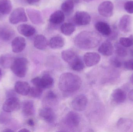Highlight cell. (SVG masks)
Returning a JSON list of instances; mask_svg holds the SVG:
<instances>
[{
	"label": "cell",
	"mask_w": 133,
	"mask_h": 132,
	"mask_svg": "<svg viewBox=\"0 0 133 132\" xmlns=\"http://www.w3.org/2000/svg\"><path fill=\"white\" fill-rule=\"evenodd\" d=\"M12 9V4L10 0H0V16L9 14Z\"/></svg>",
	"instance_id": "obj_28"
},
{
	"label": "cell",
	"mask_w": 133,
	"mask_h": 132,
	"mask_svg": "<svg viewBox=\"0 0 133 132\" xmlns=\"http://www.w3.org/2000/svg\"><path fill=\"white\" fill-rule=\"evenodd\" d=\"M112 100L118 104H122L125 101L127 94L122 89L117 88L113 91L111 95Z\"/></svg>",
	"instance_id": "obj_22"
},
{
	"label": "cell",
	"mask_w": 133,
	"mask_h": 132,
	"mask_svg": "<svg viewBox=\"0 0 133 132\" xmlns=\"http://www.w3.org/2000/svg\"><path fill=\"white\" fill-rule=\"evenodd\" d=\"M130 53H131V55L133 56V47L130 50Z\"/></svg>",
	"instance_id": "obj_47"
},
{
	"label": "cell",
	"mask_w": 133,
	"mask_h": 132,
	"mask_svg": "<svg viewBox=\"0 0 133 132\" xmlns=\"http://www.w3.org/2000/svg\"><path fill=\"white\" fill-rule=\"evenodd\" d=\"M26 46V41L23 37L17 36L12 40L11 42L12 50L15 53L22 52Z\"/></svg>",
	"instance_id": "obj_15"
},
{
	"label": "cell",
	"mask_w": 133,
	"mask_h": 132,
	"mask_svg": "<svg viewBox=\"0 0 133 132\" xmlns=\"http://www.w3.org/2000/svg\"><path fill=\"white\" fill-rule=\"evenodd\" d=\"M43 89L38 87H35L30 88L29 94L30 96L34 98H39L43 94Z\"/></svg>",
	"instance_id": "obj_34"
},
{
	"label": "cell",
	"mask_w": 133,
	"mask_h": 132,
	"mask_svg": "<svg viewBox=\"0 0 133 132\" xmlns=\"http://www.w3.org/2000/svg\"><path fill=\"white\" fill-rule=\"evenodd\" d=\"M2 77V71L1 69L0 68V81Z\"/></svg>",
	"instance_id": "obj_46"
},
{
	"label": "cell",
	"mask_w": 133,
	"mask_h": 132,
	"mask_svg": "<svg viewBox=\"0 0 133 132\" xmlns=\"http://www.w3.org/2000/svg\"><path fill=\"white\" fill-rule=\"evenodd\" d=\"M2 131L4 132H14V131L12 129H5Z\"/></svg>",
	"instance_id": "obj_44"
},
{
	"label": "cell",
	"mask_w": 133,
	"mask_h": 132,
	"mask_svg": "<svg viewBox=\"0 0 133 132\" xmlns=\"http://www.w3.org/2000/svg\"><path fill=\"white\" fill-rule=\"evenodd\" d=\"M23 114L25 116H32L35 113L34 103L32 100L25 101L23 103L22 107Z\"/></svg>",
	"instance_id": "obj_25"
},
{
	"label": "cell",
	"mask_w": 133,
	"mask_h": 132,
	"mask_svg": "<svg viewBox=\"0 0 133 132\" xmlns=\"http://www.w3.org/2000/svg\"><path fill=\"white\" fill-rule=\"evenodd\" d=\"M75 26L71 22H66L62 25L61 27V32L66 36H70L75 32Z\"/></svg>",
	"instance_id": "obj_29"
},
{
	"label": "cell",
	"mask_w": 133,
	"mask_h": 132,
	"mask_svg": "<svg viewBox=\"0 0 133 132\" xmlns=\"http://www.w3.org/2000/svg\"><path fill=\"white\" fill-rule=\"evenodd\" d=\"M88 100L84 95H80L74 99L71 104L74 110L77 111H84L87 106Z\"/></svg>",
	"instance_id": "obj_8"
},
{
	"label": "cell",
	"mask_w": 133,
	"mask_h": 132,
	"mask_svg": "<svg viewBox=\"0 0 133 132\" xmlns=\"http://www.w3.org/2000/svg\"><path fill=\"white\" fill-rule=\"evenodd\" d=\"M61 56L62 59L74 71H81L84 69V63L73 50L70 49L64 50L62 52Z\"/></svg>",
	"instance_id": "obj_3"
},
{
	"label": "cell",
	"mask_w": 133,
	"mask_h": 132,
	"mask_svg": "<svg viewBox=\"0 0 133 132\" xmlns=\"http://www.w3.org/2000/svg\"><path fill=\"white\" fill-rule=\"evenodd\" d=\"M79 115L74 111H70L67 113L64 119V123L67 127L74 128L79 126L80 123Z\"/></svg>",
	"instance_id": "obj_10"
},
{
	"label": "cell",
	"mask_w": 133,
	"mask_h": 132,
	"mask_svg": "<svg viewBox=\"0 0 133 132\" xmlns=\"http://www.w3.org/2000/svg\"><path fill=\"white\" fill-rule=\"evenodd\" d=\"M132 24V17L129 15H125L121 18L119 20V28L122 32L127 33L131 30Z\"/></svg>",
	"instance_id": "obj_16"
},
{
	"label": "cell",
	"mask_w": 133,
	"mask_h": 132,
	"mask_svg": "<svg viewBox=\"0 0 133 132\" xmlns=\"http://www.w3.org/2000/svg\"><path fill=\"white\" fill-rule=\"evenodd\" d=\"M74 21L76 25L79 26H86L89 25L91 18L89 13L84 11H78L74 16Z\"/></svg>",
	"instance_id": "obj_11"
},
{
	"label": "cell",
	"mask_w": 133,
	"mask_h": 132,
	"mask_svg": "<svg viewBox=\"0 0 133 132\" xmlns=\"http://www.w3.org/2000/svg\"><path fill=\"white\" fill-rule=\"evenodd\" d=\"M124 8L128 13L133 14V1L126 2L124 4Z\"/></svg>",
	"instance_id": "obj_37"
},
{
	"label": "cell",
	"mask_w": 133,
	"mask_h": 132,
	"mask_svg": "<svg viewBox=\"0 0 133 132\" xmlns=\"http://www.w3.org/2000/svg\"><path fill=\"white\" fill-rule=\"evenodd\" d=\"M17 30L19 34L26 37L32 36L36 32V29L34 27L26 24L19 25L17 27Z\"/></svg>",
	"instance_id": "obj_17"
},
{
	"label": "cell",
	"mask_w": 133,
	"mask_h": 132,
	"mask_svg": "<svg viewBox=\"0 0 133 132\" xmlns=\"http://www.w3.org/2000/svg\"><path fill=\"white\" fill-rule=\"evenodd\" d=\"M114 46L109 40L104 42L99 46L98 52L104 56H111L114 52Z\"/></svg>",
	"instance_id": "obj_21"
},
{
	"label": "cell",
	"mask_w": 133,
	"mask_h": 132,
	"mask_svg": "<svg viewBox=\"0 0 133 132\" xmlns=\"http://www.w3.org/2000/svg\"><path fill=\"white\" fill-rule=\"evenodd\" d=\"M31 82L34 86L44 90L51 88L54 85V80L50 75L45 74L41 77H37L33 78Z\"/></svg>",
	"instance_id": "obj_5"
},
{
	"label": "cell",
	"mask_w": 133,
	"mask_h": 132,
	"mask_svg": "<svg viewBox=\"0 0 133 132\" xmlns=\"http://www.w3.org/2000/svg\"><path fill=\"white\" fill-rule=\"evenodd\" d=\"M26 12L30 20L34 24L39 25L43 22L42 13L39 10L28 8L26 9Z\"/></svg>",
	"instance_id": "obj_12"
},
{
	"label": "cell",
	"mask_w": 133,
	"mask_h": 132,
	"mask_svg": "<svg viewBox=\"0 0 133 132\" xmlns=\"http://www.w3.org/2000/svg\"><path fill=\"white\" fill-rule=\"evenodd\" d=\"M39 115L42 119L48 123H53L56 119L55 113L53 109L50 107H45L41 108Z\"/></svg>",
	"instance_id": "obj_14"
},
{
	"label": "cell",
	"mask_w": 133,
	"mask_h": 132,
	"mask_svg": "<svg viewBox=\"0 0 133 132\" xmlns=\"http://www.w3.org/2000/svg\"><path fill=\"white\" fill-rule=\"evenodd\" d=\"M28 60L24 57H19L12 61L11 65V70L18 77H25L28 69Z\"/></svg>",
	"instance_id": "obj_4"
},
{
	"label": "cell",
	"mask_w": 133,
	"mask_h": 132,
	"mask_svg": "<svg viewBox=\"0 0 133 132\" xmlns=\"http://www.w3.org/2000/svg\"><path fill=\"white\" fill-rule=\"evenodd\" d=\"M27 124L30 126H34L35 125V122L32 119H29L27 121Z\"/></svg>",
	"instance_id": "obj_41"
},
{
	"label": "cell",
	"mask_w": 133,
	"mask_h": 132,
	"mask_svg": "<svg viewBox=\"0 0 133 132\" xmlns=\"http://www.w3.org/2000/svg\"><path fill=\"white\" fill-rule=\"evenodd\" d=\"M26 2L30 5H34L38 3L40 0H25Z\"/></svg>",
	"instance_id": "obj_40"
},
{
	"label": "cell",
	"mask_w": 133,
	"mask_h": 132,
	"mask_svg": "<svg viewBox=\"0 0 133 132\" xmlns=\"http://www.w3.org/2000/svg\"><path fill=\"white\" fill-rule=\"evenodd\" d=\"M20 107V102L18 98L11 97L8 98L4 102L2 106L4 111L7 112H12L17 111Z\"/></svg>",
	"instance_id": "obj_7"
},
{
	"label": "cell",
	"mask_w": 133,
	"mask_h": 132,
	"mask_svg": "<svg viewBox=\"0 0 133 132\" xmlns=\"http://www.w3.org/2000/svg\"><path fill=\"white\" fill-rule=\"evenodd\" d=\"M98 13L102 16L106 18H110L112 16L114 11V5L112 2L109 1H105L102 2L98 8Z\"/></svg>",
	"instance_id": "obj_9"
},
{
	"label": "cell",
	"mask_w": 133,
	"mask_h": 132,
	"mask_svg": "<svg viewBox=\"0 0 133 132\" xmlns=\"http://www.w3.org/2000/svg\"><path fill=\"white\" fill-rule=\"evenodd\" d=\"M34 46L37 49L44 50L48 45L46 38L43 35H37L34 38Z\"/></svg>",
	"instance_id": "obj_26"
},
{
	"label": "cell",
	"mask_w": 133,
	"mask_h": 132,
	"mask_svg": "<svg viewBox=\"0 0 133 132\" xmlns=\"http://www.w3.org/2000/svg\"><path fill=\"white\" fill-rule=\"evenodd\" d=\"M95 26L97 31L103 36L109 37L111 33L112 29L110 26L105 22H97Z\"/></svg>",
	"instance_id": "obj_19"
},
{
	"label": "cell",
	"mask_w": 133,
	"mask_h": 132,
	"mask_svg": "<svg viewBox=\"0 0 133 132\" xmlns=\"http://www.w3.org/2000/svg\"><path fill=\"white\" fill-rule=\"evenodd\" d=\"M12 61V57L9 54H4L0 56V66L4 68L11 67Z\"/></svg>",
	"instance_id": "obj_31"
},
{
	"label": "cell",
	"mask_w": 133,
	"mask_h": 132,
	"mask_svg": "<svg viewBox=\"0 0 133 132\" xmlns=\"http://www.w3.org/2000/svg\"><path fill=\"white\" fill-rule=\"evenodd\" d=\"M30 131L29 130L26 128L22 129H20V130L18 131V132H29Z\"/></svg>",
	"instance_id": "obj_43"
},
{
	"label": "cell",
	"mask_w": 133,
	"mask_h": 132,
	"mask_svg": "<svg viewBox=\"0 0 133 132\" xmlns=\"http://www.w3.org/2000/svg\"><path fill=\"white\" fill-rule=\"evenodd\" d=\"M130 81L132 84H133V74L131 75V77H130Z\"/></svg>",
	"instance_id": "obj_45"
},
{
	"label": "cell",
	"mask_w": 133,
	"mask_h": 132,
	"mask_svg": "<svg viewBox=\"0 0 133 132\" xmlns=\"http://www.w3.org/2000/svg\"><path fill=\"white\" fill-rule=\"evenodd\" d=\"M99 33L91 31H82L77 35L74 39L76 46L83 50H88L97 47L101 42Z\"/></svg>",
	"instance_id": "obj_1"
},
{
	"label": "cell",
	"mask_w": 133,
	"mask_h": 132,
	"mask_svg": "<svg viewBox=\"0 0 133 132\" xmlns=\"http://www.w3.org/2000/svg\"><path fill=\"white\" fill-rule=\"evenodd\" d=\"M48 45L53 49H61L64 45V39L60 36H54L49 40Z\"/></svg>",
	"instance_id": "obj_27"
},
{
	"label": "cell",
	"mask_w": 133,
	"mask_h": 132,
	"mask_svg": "<svg viewBox=\"0 0 133 132\" xmlns=\"http://www.w3.org/2000/svg\"><path fill=\"white\" fill-rule=\"evenodd\" d=\"M65 18L64 12L62 11L58 10L51 15L49 21L53 25H60L64 21Z\"/></svg>",
	"instance_id": "obj_23"
},
{
	"label": "cell",
	"mask_w": 133,
	"mask_h": 132,
	"mask_svg": "<svg viewBox=\"0 0 133 132\" xmlns=\"http://www.w3.org/2000/svg\"><path fill=\"white\" fill-rule=\"evenodd\" d=\"M74 6V2L73 0H66L62 3L61 8L64 13L68 14L72 11Z\"/></svg>",
	"instance_id": "obj_30"
},
{
	"label": "cell",
	"mask_w": 133,
	"mask_h": 132,
	"mask_svg": "<svg viewBox=\"0 0 133 132\" xmlns=\"http://www.w3.org/2000/svg\"><path fill=\"white\" fill-rule=\"evenodd\" d=\"M119 43L124 47H129L133 45V35H131L128 37H121Z\"/></svg>",
	"instance_id": "obj_33"
},
{
	"label": "cell",
	"mask_w": 133,
	"mask_h": 132,
	"mask_svg": "<svg viewBox=\"0 0 133 132\" xmlns=\"http://www.w3.org/2000/svg\"><path fill=\"white\" fill-rule=\"evenodd\" d=\"M57 96L52 91H49L46 96V98L50 100H54L57 98Z\"/></svg>",
	"instance_id": "obj_39"
},
{
	"label": "cell",
	"mask_w": 133,
	"mask_h": 132,
	"mask_svg": "<svg viewBox=\"0 0 133 132\" xmlns=\"http://www.w3.org/2000/svg\"><path fill=\"white\" fill-rule=\"evenodd\" d=\"M9 113L4 111L0 114V124H5L10 121L11 115Z\"/></svg>",
	"instance_id": "obj_35"
},
{
	"label": "cell",
	"mask_w": 133,
	"mask_h": 132,
	"mask_svg": "<svg viewBox=\"0 0 133 132\" xmlns=\"http://www.w3.org/2000/svg\"><path fill=\"white\" fill-rule=\"evenodd\" d=\"M15 31L11 28L4 26L0 28V40L4 42L11 40L15 36Z\"/></svg>",
	"instance_id": "obj_20"
},
{
	"label": "cell",
	"mask_w": 133,
	"mask_h": 132,
	"mask_svg": "<svg viewBox=\"0 0 133 132\" xmlns=\"http://www.w3.org/2000/svg\"><path fill=\"white\" fill-rule=\"evenodd\" d=\"M30 88V85L25 81H17L15 85L16 92L23 96H26L29 94Z\"/></svg>",
	"instance_id": "obj_18"
},
{
	"label": "cell",
	"mask_w": 133,
	"mask_h": 132,
	"mask_svg": "<svg viewBox=\"0 0 133 132\" xmlns=\"http://www.w3.org/2000/svg\"><path fill=\"white\" fill-rule=\"evenodd\" d=\"M129 97L130 100L133 102V89L130 91L129 94Z\"/></svg>",
	"instance_id": "obj_42"
},
{
	"label": "cell",
	"mask_w": 133,
	"mask_h": 132,
	"mask_svg": "<svg viewBox=\"0 0 133 132\" xmlns=\"http://www.w3.org/2000/svg\"><path fill=\"white\" fill-rule=\"evenodd\" d=\"M124 65L126 69L129 70L133 71V59L127 60L125 62Z\"/></svg>",
	"instance_id": "obj_38"
},
{
	"label": "cell",
	"mask_w": 133,
	"mask_h": 132,
	"mask_svg": "<svg viewBox=\"0 0 133 132\" xmlns=\"http://www.w3.org/2000/svg\"><path fill=\"white\" fill-rule=\"evenodd\" d=\"M81 84V78L72 73H64L59 78V88L64 92L72 93L77 91L80 88Z\"/></svg>",
	"instance_id": "obj_2"
},
{
	"label": "cell",
	"mask_w": 133,
	"mask_h": 132,
	"mask_svg": "<svg viewBox=\"0 0 133 132\" xmlns=\"http://www.w3.org/2000/svg\"><path fill=\"white\" fill-rule=\"evenodd\" d=\"M83 59L85 65L90 67L98 64L101 60V57L97 53L89 52L84 54Z\"/></svg>",
	"instance_id": "obj_13"
},
{
	"label": "cell",
	"mask_w": 133,
	"mask_h": 132,
	"mask_svg": "<svg viewBox=\"0 0 133 132\" xmlns=\"http://www.w3.org/2000/svg\"><path fill=\"white\" fill-rule=\"evenodd\" d=\"M83 1H84L86 2H88L92 1H94V0H83Z\"/></svg>",
	"instance_id": "obj_48"
},
{
	"label": "cell",
	"mask_w": 133,
	"mask_h": 132,
	"mask_svg": "<svg viewBox=\"0 0 133 132\" xmlns=\"http://www.w3.org/2000/svg\"><path fill=\"white\" fill-rule=\"evenodd\" d=\"M27 21L28 18L25 9L22 7L15 9L11 12L9 17V22L12 25L26 22Z\"/></svg>",
	"instance_id": "obj_6"
},
{
	"label": "cell",
	"mask_w": 133,
	"mask_h": 132,
	"mask_svg": "<svg viewBox=\"0 0 133 132\" xmlns=\"http://www.w3.org/2000/svg\"><path fill=\"white\" fill-rule=\"evenodd\" d=\"M111 64L116 68H119L122 66V62L120 59L116 57H112L110 60Z\"/></svg>",
	"instance_id": "obj_36"
},
{
	"label": "cell",
	"mask_w": 133,
	"mask_h": 132,
	"mask_svg": "<svg viewBox=\"0 0 133 132\" xmlns=\"http://www.w3.org/2000/svg\"><path fill=\"white\" fill-rule=\"evenodd\" d=\"M133 123L132 120L130 119L121 118L117 122V128L121 131L127 132L130 129Z\"/></svg>",
	"instance_id": "obj_24"
},
{
	"label": "cell",
	"mask_w": 133,
	"mask_h": 132,
	"mask_svg": "<svg viewBox=\"0 0 133 132\" xmlns=\"http://www.w3.org/2000/svg\"><path fill=\"white\" fill-rule=\"evenodd\" d=\"M116 53L119 57H124L126 56L128 54V51L126 47L119 43H116L115 45Z\"/></svg>",
	"instance_id": "obj_32"
}]
</instances>
